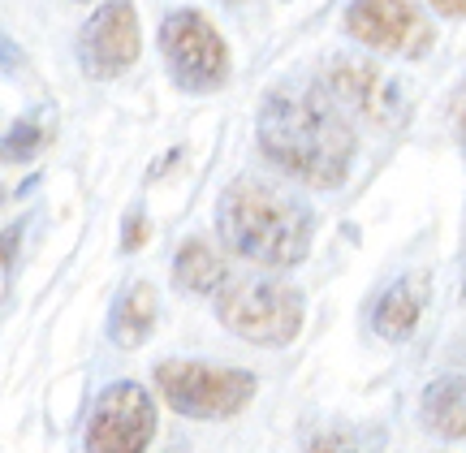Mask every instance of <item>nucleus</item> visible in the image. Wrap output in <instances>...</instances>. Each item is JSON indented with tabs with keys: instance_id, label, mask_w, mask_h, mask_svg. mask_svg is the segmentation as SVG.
Here are the masks:
<instances>
[{
	"instance_id": "nucleus-4",
	"label": "nucleus",
	"mask_w": 466,
	"mask_h": 453,
	"mask_svg": "<svg viewBox=\"0 0 466 453\" xmlns=\"http://www.w3.org/2000/svg\"><path fill=\"white\" fill-rule=\"evenodd\" d=\"M156 388L186 419H233L242 415L255 398V376L217 363H190V358H168L156 363Z\"/></svg>"
},
{
	"instance_id": "nucleus-5",
	"label": "nucleus",
	"mask_w": 466,
	"mask_h": 453,
	"mask_svg": "<svg viewBox=\"0 0 466 453\" xmlns=\"http://www.w3.org/2000/svg\"><path fill=\"white\" fill-rule=\"evenodd\" d=\"M160 52L173 83L190 96H212L229 83V44L220 39L217 22L199 9H173L160 22Z\"/></svg>"
},
{
	"instance_id": "nucleus-14",
	"label": "nucleus",
	"mask_w": 466,
	"mask_h": 453,
	"mask_svg": "<svg viewBox=\"0 0 466 453\" xmlns=\"http://www.w3.org/2000/svg\"><path fill=\"white\" fill-rule=\"evenodd\" d=\"M48 121L39 117H22L9 126V135H5V160H31V156H39V151L48 147Z\"/></svg>"
},
{
	"instance_id": "nucleus-7",
	"label": "nucleus",
	"mask_w": 466,
	"mask_h": 453,
	"mask_svg": "<svg viewBox=\"0 0 466 453\" xmlns=\"http://www.w3.org/2000/svg\"><path fill=\"white\" fill-rule=\"evenodd\" d=\"M346 31L363 48L393 52V56H428L436 44L432 22L415 0H350Z\"/></svg>"
},
{
	"instance_id": "nucleus-6",
	"label": "nucleus",
	"mask_w": 466,
	"mask_h": 453,
	"mask_svg": "<svg viewBox=\"0 0 466 453\" xmlns=\"http://www.w3.org/2000/svg\"><path fill=\"white\" fill-rule=\"evenodd\" d=\"M156 440V402L143 385L113 380L86 419V453H147Z\"/></svg>"
},
{
	"instance_id": "nucleus-3",
	"label": "nucleus",
	"mask_w": 466,
	"mask_h": 453,
	"mask_svg": "<svg viewBox=\"0 0 466 453\" xmlns=\"http://www.w3.org/2000/svg\"><path fill=\"white\" fill-rule=\"evenodd\" d=\"M217 319L250 346H289L302 333V294L272 277H229L217 294Z\"/></svg>"
},
{
	"instance_id": "nucleus-16",
	"label": "nucleus",
	"mask_w": 466,
	"mask_h": 453,
	"mask_svg": "<svg viewBox=\"0 0 466 453\" xmlns=\"http://www.w3.org/2000/svg\"><path fill=\"white\" fill-rule=\"evenodd\" d=\"M143 242H147V220H143V212H134L126 220V251H138Z\"/></svg>"
},
{
	"instance_id": "nucleus-9",
	"label": "nucleus",
	"mask_w": 466,
	"mask_h": 453,
	"mask_svg": "<svg viewBox=\"0 0 466 453\" xmlns=\"http://www.w3.org/2000/svg\"><path fill=\"white\" fill-rule=\"evenodd\" d=\"M329 96L341 108H354L359 117L376 121V126H389L401 117L398 86L367 61H333L329 65Z\"/></svg>"
},
{
	"instance_id": "nucleus-13",
	"label": "nucleus",
	"mask_w": 466,
	"mask_h": 453,
	"mask_svg": "<svg viewBox=\"0 0 466 453\" xmlns=\"http://www.w3.org/2000/svg\"><path fill=\"white\" fill-rule=\"evenodd\" d=\"M423 428L445 440L466 437V376H441L423 393Z\"/></svg>"
},
{
	"instance_id": "nucleus-8",
	"label": "nucleus",
	"mask_w": 466,
	"mask_h": 453,
	"mask_svg": "<svg viewBox=\"0 0 466 453\" xmlns=\"http://www.w3.org/2000/svg\"><path fill=\"white\" fill-rule=\"evenodd\" d=\"M138 52H143V31H138L134 5L130 0H100L78 35L83 69L100 83H113L138 61Z\"/></svg>"
},
{
	"instance_id": "nucleus-2",
	"label": "nucleus",
	"mask_w": 466,
	"mask_h": 453,
	"mask_svg": "<svg viewBox=\"0 0 466 453\" xmlns=\"http://www.w3.org/2000/svg\"><path fill=\"white\" fill-rule=\"evenodd\" d=\"M217 234L238 259L259 268H294L311 251L316 216L281 186L238 177L217 199Z\"/></svg>"
},
{
	"instance_id": "nucleus-11",
	"label": "nucleus",
	"mask_w": 466,
	"mask_h": 453,
	"mask_svg": "<svg viewBox=\"0 0 466 453\" xmlns=\"http://www.w3.org/2000/svg\"><path fill=\"white\" fill-rule=\"evenodd\" d=\"M156 316H160V302H156V289L147 281H134V286L121 289V298L113 302V316H108V333L121 350H134L143 346L156 328Z\"/></svg>"
},
{
	"instance_id": "nucleus-15",
	"label": "nucleus",
	"mask_w": 466,
	"mask_h": 453,
	"mask_svg": "<svg viewBox=\"0 0 466 453\" xmlns=\"http://www.w3.org/2000/svg\"><path fill=\"white\" fill-rule=\"evenodd\" d=\"M307 453H359V445H354L346 432H319V437L307 445Z\"/></svg>"
},
{
	"instance_id": "nucleus-10",
	"label": "nucleus",
	"mask_w": 466,
	"mask_h": 453,
	"mask_svg": "<svg viewBox=\"0 0 466 453\" xmlns=\"http://www.w3.org/2000/svg\"><path fill=\"white\" fill-rule=\"evenodd\" d=\"M428 298H432V286H428V272H406L393 286L380 294L376 311H371V324L384 341H406V337L419 328V319L428 311Z\"/></svg>"
},
{
	"instance_id": "nucleus-12",
	"label": "nucleus",
	"mask_w": 466,
	"mask_h": 453,
	"mask_svg": "<svg viewBox=\"0 0 466 453\" xmlns=\"http://www.w3.org/2000/svg\"><path fill=\"white\" fill-rule=\"evenodd\" d=\"M173 281L186 289V294H212L217 298L220 286L229 281V268L212 242L203 237H186L177 255H173Z\"/></svg>"
},
{
	"instance_id": "nucleus-1",
	"label": "nucleus",
	"mask_w": 466,
	"mask_h": 453,
	"mask_svg": "<svg viewBox=\"0 0 466 453\" xmlns=\"http://www.w3.org/2000/svg\"><path fill=\"white\" fill-rule=\"evenodd\" d=\"M255 138L285 177L311 190H337L350 177L359 151L341 104L329 96V86L316 83H281L277 91H268L259 104Z\"/></svg>"
},
{
	"instance_id": "nucleus-19",
	"label": "nucleus",
	"mask_w": 466,
	"mask_h": 453,
	"mask_svg": "<svg viewBox=\"0 0 466 453\" xmlns=\"http://www.w3.org/2000/svg\"><path fill=\"white\" fill-rule=\"evenodd\" d=\"M462 298H466V286H462Z\"/></svg>"
},
{
	"instance_id": "nucleus-17",
	"label": "nucleus",
	"mask_w": 466,
	"mask_h": 453,
	"mask_svg": "<svg viewBox=\"0 0 466 453\" xmlns=\"http://www.w3.org/2000/svg\"><path fill=\"white\" fill-rule=\"evenodd\" d=\"M441 17H466V0H428Z\"/></svg>"
},
{
	"instance_id": "nucleus-18",
	"label": "nucleus",
	"mask_w": 466,
	"mask_h": 453,
	"mask_svg": "<svg viewBox=\"0 0 466 453\" xmlns=\"http://www.w3.org/2000/svg\"><path fill=\"white\" fill-rule=\"evenodd\" d=\"M78 5H91V0H78Z\"/></svg>"
}]
</instances>
